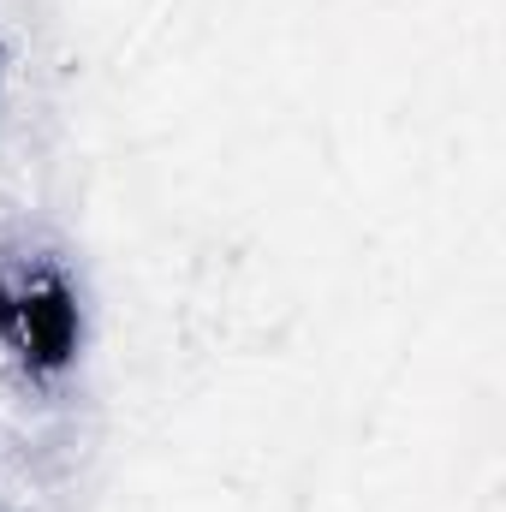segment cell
<instances>
[{"label":"cell","mask_w":506,"mask_h":512,"mask_svg":"<svg viewBox=\"0 0 506 512\" xmlns=\"http://www.w3.org/2000/svg\"><path fill=\"white\" fill-rule=\"evenodd\" d=\"M18 340L42 370H60L78 352V304L60 286H42L18 304Z\"/></svg>","instance_id":"cell-1"}]
</instances>
